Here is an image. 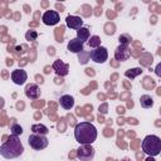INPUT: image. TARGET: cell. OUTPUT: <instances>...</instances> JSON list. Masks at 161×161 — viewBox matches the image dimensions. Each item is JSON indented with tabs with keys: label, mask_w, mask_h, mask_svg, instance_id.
Returning a JSON list of instances; mask_svg holds the SVG:
<instances>
[{
	"label": "cell",
	"mask_w": 161,
	"mask_h": 161,
	"mask_svg": "<svg viewBox=\"0 0 161 161\" xmlns=\"http://www.w3.org/2000/svg\"><path fill=\"white\" fill-rule=\"evenodd\" d=\"M127 121H128V122H130V123H133V125H137V123H138V122H137V121H136V120H135V118H128V120H127Z\"/></svg>",
	"instance_id": "4dcf8cb0"
},
{
	"label": "cell",
	"mask_w": 161,
	"mask_h": 161,
	"mask_svg": "<svg viewBox=\"0 0 161 161\" xmlns=\"http://www.w3.org/2000/svg\"><path fill=\"white\" fill-rule=\"evenodd\" d=\"M141 146H142V151L151 157H155V156L160 155V152H161V140L156 135L146 136L143 138Z\"/></svg>",
	"instance_id": "3957f363"
},
{
	"label": "cell",
	"mask_w": 161,
	"mask_h": 161,
	"mask_svg": "<svg viewBox=\"0 0 161 161\" xmlns=\"http://www.w3.org/2000/svg\"><path fill=\"white\" fill-rule=\"evenodd\" d=\"M122 123H123V120H122V118H120V120H118V125H122Z\"/></svg>",
	"instance_id": "8d00e7d4"
},
{
	"label": "cell",
	"mask_w": 161,
	"mask_h": 161,
	"mask_svg": "<svg viewBox=\"0 0 161 161\" xmlns=\"http://www.w3.org/2000/svg\"><path fill=\"white\" fill-rule=\"evenodd\" d=\"M42 20H43V23L45 25H56V24L59 23L61 17H59L58 12H56V10H47L43 14Z\"/></svg>",
	"instance_id": "ba28073f"
},
{
	"label": "cell",
	"mask_w": 161,
	"mask_h": 161,
	"mask_svg": "<svg viewBox=\"0 0 161 161\" xmlns=\"http://www.w3.org/2000/svg\"><path fill=\"white\" fill-rule=\"evenodd\" d=\"M104 131H106V132H104L106 136H110V135L112 136V135H113V130H112V128H111V130H110V128H106Z\"/></svg>",
	"instance_id": "484cf974"
},
{
	"label": "cell",
	"mask_w": 161,
	"mask_h": 161,
	"mask_svg": "<svg viewBox=\"0 0 161 161\" xmlns=\"http://www.w3.org/2000/svg\"><path fill=\"white\" fill-rule=\"evenodd\" d=\"M122 161H130V160H128V158H123Z\"/></svg>",
	"instance_id": "ab89813d"
},
{
	"label": "cell",
	"mask_w": 161,
	"mask_h": 161,
	"mask_svg": "<svg viewBox=\"0 0 161 161\" xmlns=\"http://www.w3.org/2000/svg\"><path fill=\"white\" fill-rule=\"evenodd\" d=\"M28 143L32 148L34 150H44L48 146V138L43 135H37V133H32L28 138Z\"/></svg>",
	"instance_id": "277c9868"
},
{
	"label": "cell",
	"mask_w": 161,
	"mask_h": 161,
	"mask_svg": "<svg viewBox=\"0 0 161 161\" xmlns=\"http://www.w3.org/2000/svg\"><path fill=\"white\" fill-rule=\"evenodd\" d=\"M48 53L53 56V54H54V48H52V47H50V48H48Z\"/></svg>",
	"instance_id": "1f68e13d"
},
{
	"label": "cell",
	"mask_w": 161,
	"mask_h": 161,
	"mask_svg": "<svg viewBox=\"0 0 161 161\" xmlns=\"http://www.w3.org/2000/svg\"><path fill=\"white\" fill-rule=\"evenodd\" d=\"M117 112H118L120 115H123V113H125V108H123V107H121V106H118V107H117Z\"/></svg>",
	"instance_id": "4316f807"
},
{
	"label": "cell",
	"mask_w": 161,
	"mask_h": 161,
	"mask_svg": "<svg viewBox=\"0 0 161 161\" xmlns=\"http://www.w3.org/2000/svg\"><path fill=\"white\" fill-rule=\"evenodd\" d=\"M40 88L34 84V83H29L27 84L25 87V96L29 98V99H38L40 97Z\"/></svg>",
	"instance_id": "30bf717a"
},
{
	"label": "cell",
	"mask_w": 161,
	"mask_h": 161,
	"mask_svg": "<svg viewBox=\"0 0 161 161\" xmlns=\"http://www.w3.org/2000/svg\"><path fill=\"white\" fill-rule=\"evenodd\" d=\"M74 138L79 145H92L97 140V128L91 122H81L74 127Z\"/></svg>",
	"instance_id": "6da1fadb"
},
{
	"label": "cell",
	"mask_w": 161,
	"mask_h": 161,
	"mask_svg": "<svg viewBox=\"0 0 161 161\" xmlns=\"http://www.w3.org/2000/svg\"><path fill=\"white\" fill-rule=\"evenodd\" d=\"M89 57L96 63H104L108 59V52H107V48L104 47H98L89 53Z\"/></svg>",
	"instance_id": "8992f818"
},
{
	"label": "cell",
	"mask_w": 161,
	"mask_h": 161,
	"mask_svg": "<svg viewBox=\"0 0 161 161\" xmlns=\"http://www.w3.org/2000/svg\"><path fill=\"white\" fill-rule=\"evenodd\" d=\"M32 131H33V133H37V135H43V136H45V135L49 132L48 127H47V126H44V125H42V123L33 125V126H32Z\"/></svg>",
	"instance_id": "e0dca14e"
},
{
	"label": "cell",
	"mask_w": 161,
	"mask_h": 161,
	"mask_svg": "<svg viewBox=\"0 0 161 161\" xmlns=\"http://www.w3.org/2000/svg\"><path fill=\"white\" fill-rule=\"evenodd\" d=\"M59 103L64 110H72L74 107V98L69 94H64L59 98Z\"/></svg>",
	"instance_id": "5bb4252c"
},
{
	"label": "cell",
	"mask_w": 161,
	"mask_h": 161,
	"mask_svg": "<svg viewBox=\"0 0 161 161\" xmlns=\"http://www.w3.org/2000/svg\"><path fill=\"white\" fill-rule=\"evenodd\" d=\"M99 112H102V113H106L107 112V104L106 103H103L102 106H99Z\"/></svg>",
	"instance_id": "d4e9b609"
},
{
	"label": "cell",
	"mask_w": 161,
	"mask_h": 161,
	"mask_svg": "<svg viewBox=\"0 0 161 161\" xmlns=\"http://www.w3.org/2000/svg\"><path fill=\"white\" fill-rule=\"evenodd\" d=\"M37 79H38V82H39V83H43V82H44L43 77H40V76H37Z\"/></svg>",
	"instance_id": "d6a6232c"
},
{
	"label": "cell",
	"mask_w": 161,
	"mask_h": 161,
	"mask_svg": "<svg viewBox=\"0 0 161 161\" xmlns=\"http://www.w3.org/2000/svg\"><path fill=\"white\" fill-rule=\"evenodd\" d=\"M160 68H161V64H158L157 67H156V74H157V77H161V72H160Z\"/></svg>",
	"instance_id": "83f0119b"
},
{
	"label": "cell",
	"mask_w": 161,
	"mask_h": 161,
	"mask_svg": "<svg viewBox=\"0 0 161 161\" xmlns=\"http://www.w3.org/2000/svg\"><path fill=\"white\" fill-rule=\"evenodd\" d=\"M27 79H28V74H27L25 71H23V69H17V71H13V72H12V81H13L15 84L22 86V84H24V83L27 82Z\"/></svg>",
	"instance_id": "9c48e42d"
},
{
	"label": "cell",
	"mask_w": 161,
	"mask_h": 161,
	"mask_svg": "<svg viewBox=\"0 0 161 161\" xmlns=\"http://www.w3.org/2000/svg\"><path fill=\"white\" fill-rule=\"evenodd\" d=\"M106 34L107 35H112V34H115V25L113 24H107L106 25Z\"/></svg>",
	"instance_id": "cb8c5ba5"
},
{
	"label": "cell",
	"mask_w": 161,
	"mask_h": 161,
	"mask_svg": "<svg viewBox=\"0 0 161 161\" xmlns=\"http://www.w3.org/2000/svg\"><path fill=\"white\" fill-rule=\"evenodd\" d=\"M23 152H24V146L20 142L19 137L14 135H10L7 138V141L0 146V155L8 160L17 158L20 155H23Z\"/></svg>",
	"instance_id": "7a4b0ae2"
},
{
	"label": "cell",
	"mask_w": 161,
	"mask_h": 161,
	"mask_svg": "<svg viewBox=\"0 0 161 161\" xmlns=\"http://www.w3.org/2000/svg\"><path fill=\"white\" fill-rule=\"evenodd\" d=\"M86 71H87V73H88V74H92V76H93V74H94V73H93V72H92V71H93V69H91V68H87V69H86Z\"/></svg>",
	"instance_id": "836d02e7"
},
{
	"label": "cell",
	"mask_w": 161,
	"mask_h": 161,
	"mask_svg": "<svg viewBox=\"0 0 161 161\" xmlns=\"http://www.w3.org/2000/svg\"><path fill=\"white\" fill-rule=\"evenodd\" d=\"M53 69L56 71V73L61 77H64L68 74V71H69V66L67 63H63L61 59H57L54 63H53Z\"/></svg>",
	"instance_id": "7c38bea8"
},
{
	"label": "cell",
	"mask_w": 161,
	"mask_h": 161,
	"mask_svg": "<svg viewBox=\"0 0 161 161\" xmlns=\"http://www.w3.org/2000/svg\"><path fill=\"white\" fill-rule=\"evenodd\" d=\"M145 161H155V158H153V157H151V156H148V157L145 160Z\"/></svg>",
	"instance_id": "d590c367"
},
{
	"label": "cell",
	"mask_w": 161,
	"mask_h": 161,
	"mask_svg": "<svg viewBox=\"0 0 161 161\" xmlns=\"http://www.w3.org/2000/svg\"><path fill=\"white\" fill-rule=\"evenodd\" d=\"M37 38H38V33H37L35 30H28L27 34H25V39L29 40V42H33V40H35Z\"/></svg>",
	"instance_id": "603a6c76"
},
{
	"label": "cell",
	"mask_w": 161,
	"mask_h": 161,
	"mask_svg": "<svg viewBox=\"0 0 161 161\" xmlns=\"http://www.w3.org/2000/svg\"><path fill=\"white\" fill-rule=\"evenodd\" d=\"M118 40H120V44H123V45H128L130 43H131V37L128 35V34H122V35H120V38H118Z\"/></svg>",
	"instance_id": "7402d4cb"
},
{
	"label": "cell",
	"mask_w": 161,
	"mask_h": 161,
	"mask_svg": "<svg viewBox=\"0 0 161 161\" xmlns=\"http://www.w3.org/2000/svg\"><path fill=\"white\" fill-rule=\"evenodd\" d=\"M7 63H8L9 66H12V64H13V59H10V58H8V59H7Z\"/></svg>",
	"instance_id": "e575fe53"
},
{
	"label": "cell",
	"mask_w": 161,
	"mask_h": 161,
	"mask_svg": "<svg viewBox=\"0 0 161 161\" xmlns=\"http://www.w3.org/2000/svg\"><path fill=\"white\" fill-rule=\"evenodd\" d=\"M141 73H142V69H141V68H132V69L126 71V72H125V76H126L127 78H130V79H133L135 77H137V76L141 74Z\"/></svg>",
	"instance_id": "d6986e66"
},
{
	"label": "cell",
	"mask_w": 161,
	"mask_h": 161,
	"mask_svg": "<svg viewBox=\"0 0 161 161\" xmlns=\"http://www.w3.org/2000/svg\"><path fill=\"white\" fill-rule=\"evenodd\" d=\"M140 104H141V107H143V108H151V107L153 106V99L150 94H142L140 97Z\"/></svg>",
	"instance_id": "9a60e30c"
},
{
	"label": "cell",
	"mask_w": 161,
	"mask_h": 161,
	"mask_svg": "<svg viewBox=\"0 0 161 161\" xmlns=\"http://www.w3.org/2000/svg\"><path fill=\"white\" fill-rule=\"evenodd\" d=\"M22 133H23V127H22L20 125H18V123H14V125L12 126V135L19 136V135H22Z\"/></svg>",
	"instance_id": "44dd1931"
},
{
	"label": "cell",
	"mask_w": 161,
	"mask_h": 161,
	"mask_svg": "<svg viewBox=\"0 0 161 161\" xmlns=\"http://www.w3.org/2000/svg\"><path fill=\"white\" fill-rule=\"evenodd\" d=\"M77 38L81 40V42H87L88 39H89V30H88V28H86V27H82V28H79L78 30H77Z\"/></svg>",
	"instance_id": "2e32d148"
},
{
	"label": "cell",
	"mask_w": 161,
	"mask_h": 161,
	"mask_svg": "<svg viewBox=\"0 0 161 161\" xmlns=\"http://www.w3.org/2000/svg\"><path fill=\"white\" fill-rule=\"evenodd\" d=\"M131 56V49L128 48V45H123V44H120L116 50H115V59L118 61V62H125L130 58Z\"/></svg>",
	"instance_id": "52a82bcc"
},
{
	"label": "cell",
	"mask_w": 161,
	"mask_h": 161,
	"mask_svg": "<svg viewBox=\"0 0 161 161\" xmlns=\"http://www.w3.org/2000/svg\"><path fill=\"white\" fill-rule=\"evenodd\" d=\"M88 58H89V53H87V52H81L78 54V59H79L81 64H86L88 62Z\"/></svg>",
	"instance_id": "ffe728a7"
},
{
	"label": "cell",
	"mask_w": 161,
	"mask_h": 161,
	"mask_svg": "<svg viewBox=\"0 0 161 161\" xmlns=\"http://www.w3.org/2000/svg\"><path fill=\"white\" fill-rule=\"evenodd\" d=\"M107 161H115V160H113V158H110V157H108V158H107Z\"/></svg>",
	"instance_id": "f35d334b"
},
{
	"label": "cell",
	"mask_w": 161,
	"mask_h": 161,
	"mask_svg": "<svg viewBox=\"0 0 161 161\" xmlns=\"http://www.w3.org/2000/svg\"><path fill=\"white\" fill-rule=\"evenodd\" d=\"M17 108H18V110H23V108H24V103H23V102H19V103L17 104Z\"/></svg>",
	"instance_id": "f546056e"
},
{
	"label": "cell",
	"mask_w": 161,
	"mask_h": 161,
	"mask_svg": "<svg viewBox=\"0 0 161 161\" xmlns=\"http://www.w3.org/2000/svg\"><path fill=\"white\" fill-rule=\"evenodd\" d=\"M88 45H89V48H93V49L101 47V38L98 35H92L88 39Z\"/></svg>",
	"instance_id": "ac0fdd59"
},
{
	"label": "cell",
	"mask_w": 161,
	"mask_h": 161,
	"mask_svg": "<svg viewBox=\"0 0 161 161\" xmlns=\"http://www.w3.org/2000/svg\"><path fill=\"white\" fill-rule=\"evenodd\" d=\"M66 23H67V27L71 28V29H76L78 30L79 28L83 27V20L82 18L77 17V15H68L67 19H66Z\"/></svg>",
	"instance_id": "4fadbf2b"
},
{
	"label": "cell",
	"mask_w": 161,
	"mask_h": 161,
	"mask_svg": "<svg viewBox=\"0 0 161 161\" xmlns=\"http://www.w3.org/2000/svg\"><path fill=\"white\" fill-rule=\"evenodd\" d=\"M4 104H5V101H4V98L3 97H0V110L4 107Z\"/></svg>",
	"instance_id": "f1b7e54d"
},
{
	"label": "cell",
	"mask_w": 161,
	"mask_h": 161,
	"mask_svg": "<svg viewBox=\"0 0 161 161\" xmlns=\"http://www.w3.org/2000/svg\"><path fill=\"white\" fill-rule=\"evenodd\" d=\"M132 106H133V103H132V101H130L128 102V107H132Z\"/></svg>",
	"instance_id": "74e56055"
},
{
	"label": "cell",
	"mask_w": 161,
	"mask_h": 161,
	"mask_svg": "<svg viewBox=\"0 0 161 161\" xmlns=\"http://www.w3.org/2000/svg\"><path fill=\"white\" fill-rule=\"evenodd\" d=\"M94 148L91 145H81L77 150V157L81 161H92L94 157Z\"/></svg>",
	"instance_id": "5b68a950"
},
{
	"label": "cell",
	"mask_w": 161,
	"mask_h": 161,
	"mask_svg": "<svg viewBox=\"0 0 161 161\" xmlns=\"http://www.w3.org/2000/svg\"><path fill=\"white\" fill-rule=\"evenodd\" d=\"M83 44H84V43H83V42H81L78 38H73V39H71V40L68 42L67 48H68V50H69V52L76 53V54H79L81 52H83V50H84Z\"/></svg>",
	"instance_id": "8fae6325"
}]
</instances>
